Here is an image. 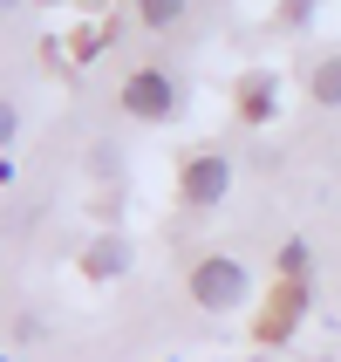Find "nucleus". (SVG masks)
<instances>
[{
    "label": "nucleus",
    "mask_w": 341,
    "mask_h": 362,
    "mask_svg": "<svg viewBox=\"0 0 341 362\" xmlns=\"http://www.w3.org/2000/svg\"><path fill=\"white\" fill-rule=\"evenodd\" d=\"M191 301L205 308V315H232V308L253 301V267L232 260V253H205L198 267H191Z\"/></svg>",
    "instance_id": "1"
},
{
    "label": "nucleus",
    "mask_w": 341,
    "mask_h": 362,
    "mask_svg": "<svg viewBox=\"0 0 341 362\" xmlns=\"http://www.w3.org/2000/svg\"><path fill=\"white\" fill-rule=\"evenodd\" d=\"M116 103L137 123H164V117H178V76L171 69H137V76H123Z\"/></svg>",
    "instance_id": "2"
},
{
    "label": "nucleus",
    "mask_w": 341,
    "mask_h": 362,
    "mask_svg": "<svg viewBox=\"0 0 341 362\" xmlns=\"http://www.w3.org/2000/svg\"><path fill=\"white\" fill-rule=\"evenodd\" d=\"M225 192H232V158H219V151L184 158V178H178L184 212H212V205H225Z\"/></svg>",
    "instance_id": "3"
},
{
    "label": "nucleus",
    "mask_w": 341,
    "mask_h": 362,
    "mask_svg": "<svg viewBox=\"0 0 341 362\" xmlns=\"http://www.w3.org/2000/svg\"><path fill=\"white\" fill-rule=\"evenodd\" d=\"M82 274H89V281H123V274H130V240H116V233L96 240L82 253Z\"/></svg>",
    "instance_id": "4"
},
{
    "label": "nucleus",
    "mask_w": 341,
    "mask_h": 362,
    "mask_svg": "<svg viewBox=\"0 0 341 362\" xmlns=\"http://www.w3.org/2000/svg\"><path fill=\"white\" fill-rule=\"evenodd\" d=\"M280 110V82L273 76H246L239 82V123H266Z\"/></svg>",
    "instance_id": "5"
},
{
    "label": "nucleus",
    "mask_w": 341,
    "mask_h": 362,
    "mask_svg": "<svg viewBox=\"0 0 341 362\" xmlns=\"http://www.w3.org/2000/svg\"><path fill=\"white\" fill-rule=\"evenodd\" d=\"M307 89H314V103H321V110H341V55H321V62H314Z\"/></svg>",
    "instance_id": "6"
},
{
    "label": "nucleus",
    "mask_w": 341,
    "mask_h": 362,
    "mask_svg": "<svg viewBox=\"0 0 341 362\" xmlns=\"http://www.w3.org/2000/svg\"><path fill=\"white\" fill-rule=\"evenodd\" d=\"M184 7H191V0H137V21L164 35V28H178V21H184Z\"/></svg>",
    "instance_id": "7"
},
{
    "label": "nucleus",
    "mask_w": 341,
    "mask_h": 362,
    "mask_svg": "<svg viewBox=\"0 0 341 362\" xmlns=\"http://www.w3.org/2000/svg\"><path fill=\"white\" fill-rule=\"evenodd\" d=\"M307 260H314V246H307L301 233H294V240L280 246V274H287V281H294V287H301V281H307Z\"/></svg>",
    "instance_id": "8"
},
{
    "label": "nucleus",
    "mask_w": 341,
    "mask_h": 362,
    "mask_svg": "<svg viewBox=\"0 0 341 362\" xmlns=\"http://www.w3.org/2000/svg\"><path fill=\"white\" fill-rule=\"evenodd\" d=\"M14 137H20V110L7 103V110H0V144H14Z\"/></svg>",
    "instance_id": "9"
},
{
    "label": "nucleus",
    "mask_w": 341,
    "mask_h": 362,
    "mask_svg": "<svg viewBox=\"0 0 341 362\" xmlns=\"http://www.w3.org/2000/svg\"><path fill=\"white\" fill-rule=\"evenodd\" d=\"M7 7H20V0H7Z\"/></svg>",
    "instance_id": "10"
},
{
    "label": "nucleus",
    "mask_w": 341,
    "mask_h": 362,
    "mask_svg": "<svg viewBox=\"0 0 341 362\" xmlns=\"http://www.w3.org/2000/svg\"><path fill=\"white\" fill-rule=\"evenodd\" d=\"M7 362H20V356H7Z\"/></svg>",
    "instance_id": "11"
}]
</instances>
